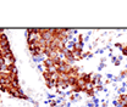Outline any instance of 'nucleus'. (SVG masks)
Here are the masks:
<instances>
[{"label":"nucleus","mask_w":127,"mask_h":107,"mask_svg":"<svg viewBox=\"0 0 127 107\" xmlns=\"http://www.w3.org/2000/svg\"><path fill=\"white\" fill-rule=\"evenodd\" d=\"M83 46H84V43H83V42H78V43L76 44V49H77V50H82V51H83Z\"/></svg>","instance_id":"1"},{"label":"nucleus","mask_w":127,"mask_h":107,"mask_svg":"<svg viewBox=\"0 0 127 107\" xmlns=\"http://www.w3.org/2000/svg\"><path fill=\"white\" fill-rule=\"evenodd\" d=\"M4 66H6V62H5V59H4V57H1V59H0V68H2Z\"/></svg>","instance_id":"2"},{"label":"nucleus","mask_w":127,"mask_h":107,"mask_svg":"<svg viewBox=\"0 0 127 107\" xmlns=\"http://www.w3.org/2000/svg\"><path fill=\"white\" fill-rule=\"evenodd\" d=\"M125 90H126V89H125V86L120 88V89H119V94H120V95H124V92H125Z\"/></svg>","instance_id":"3"},{"label":"nucleus","mask_w":127,"mask_h":107,"mask_svg":"<svg viewBox=\"0 0 127 107\" xmlns=\"http://www.w3.org/2000/svg\"><path fill=\"white\" fill-rule=\"evenodd\" d=\"M112 105H114V106L120 107V101H119V100H114V101H112Z\"/></svg>","instance_id":"4"},{"label":"nucleus","mask_w":127,"mask_h":107,"mask_svg":"<svg viewBox=\"0 0 127 107\" xmlns=\"http://www.w3.org/2000/svg\"><path fill=\"white\" fill-rule=\"evenodd\" d=\"M104 67H105V63H104V62H100V64H99V71H101Z\"/></svg>","instance_id":"5"},{"label":"nucleus","mask_w":127,"mask_h":107,"mask_svg":"<svg viewBox=\"0 0 127 107\" xmlns=\"http://www.w3.org/2000/svg\"><path fill=\"white\" fill-rule=\"evenodd\" d=\"M103 52H104V49H99L95 51V54H103Z\"/></svg>","instance_id":"6"},{"label":"nucleus","mask_w":127,"mask_h":107,"mask_svg":"<svg viewBox=\"0 0 127 107\" xmlns=\"http://www.w3.org/2000/svg\"><path fill=\"white\" fill-rule=\"evenodd\" d=\"M56 105H58V102H56V101H53V102L50 104V107H56Z\"/></svg>","instance_id":"7"},{"label":"nucleus","mask_w":127,"mask_h":107,"mask_svg":"<svg viewBox=\"0 0 127 107\" xmlns=\"http://www.w3.org/2000/svg\"><path fill=\"white\" fill-rule=\"evenodd\" d=\"M64 101V97H60V99H58V100H56V102H58V104H60V102H63Z\"/></svg>","instance_id":"8"},{"label":"nucleus","mask_w":127,"mask_h":107,"mask_svg":"<svg viewBox=\"0 0 127 107\" xmlns=\"http://www.w3.org/2000/svg\"><path fill=\"white\" fill-rule=\"evenodd\" d=\"M110 57H111V61L114 62V63H115V62L117 61V60H116V57H115V56H110Z\"/></svg>","instance_id":"9"},{"label":"nucleus","mask_w":127,"mask_h":107,"mask_svg":"<svg viewBox=\"0 0 127 107\" xmlns=\"http://www.w3.org/2000/svg\"><path fill=\"white\" fill-rule=\"evenodd\" d=\"M114 64H115V66H120V64H121V61H119V60H117V61L115 62Z\"/></svg>","instance_id":"10"},{"label":"nucleus","mask_w":127,"mask_h":107,"mask_svg":"<svg viewBox=\"0 0 127 107\" xmlns=\"http://www.w3.org/2000/svg\"><path fill=\"white\" fill-rule=\"evenodd\" d=\"M88 40H89V37H88V35H87V37H86V38H84V42H88Z\"/></svg>","instance_id":"11"},{"label":"nucleus","mask_w":127,"mask_h":107,"mask_svg":"<svg viewBox=\"0 0 127 107\" xmlns=\"http://www.w3.org/2000/svg\"><path fill=\"white\" fill-rule=\"evenodd\" d=\"M1 57H4V55H2V51L0 50V59H1Z\"/></svg>","instance_id":"12"},{"label":"nucleus","mask_w":127,"mask_h":107,"mask_svg":"<svg viewBox=\"0 0 127 107\" xmlns=\"http://www.w3.org/2000/svg\"><path fill=\"white\" fill-rule=\"evenodd\" d=\"M126 47H127V43H126Z\"/></svg>","instance_id":"13"}]
</instances>
